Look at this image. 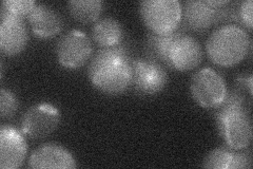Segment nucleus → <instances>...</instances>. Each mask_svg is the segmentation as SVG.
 <instances>
[{"label": "nucleus", "instance_id": "f257e3e1", "mask_svg": "<svg viewBox=\"0 0 253 169\" xmlns=\"http://www.w3.org/2000/svg\"><path fill=\"white\" fill-rule=\"evenodd\" d=\"M132 60L126 48L122 44L101 48L89 65V79L101 92L120 94L131 87Z\"/></svg>", "mask_w": 253, "mask_h": 169}, {"label": "nucleus", "instance_id": "f03ea898", "mask_svg": "<svg viewBox=\"0 0 253 169\" xmlns=\"http://www.w3.org/2000/svg\"><path fill=\"white\" fill-rule=\"evenodd\" d=\"M251 48L250 36L236 25L221 26L213 31L206 43L210 59L218 66L231 67L246 57Z\"/></svg>", "mask_w": 253, "mask_h": 169}, {"label": "nucleus", "instance_id": "7ed1b4c3", "mask_svg": "<svg viewBox=\"0 0 253 169\" xmlns=\"http://www.w3.org/2000/svg\"><path fill=\"white\" fill-rule=\"evenodd\" d=\"M139 12L153 33H169L181 21V4L177 0H145L139 3Z\"/></svg>", "mask_w": 253, "mask_h": 169}, {"label": "nucleus", "instance_id": "20e7f679", "mask_svg": "<svg viewBox=\"0 0 253 169\" xmlns=\"http://www.w3.org/2000/svg\"><path fill=\"white\" fill-rule=\"evenodd\" d=\"M190 91L202 107L216 108L223 102L227 88L225 80L215 70L206 67L192 75Z\"/></svg>", "mask_w": 253, "mask_h": 169}, {"label": "nucleus", "instance_id": "39448f33", "mask_svg": "<svg viewBox=\"0 0 253 169\" xmlns=\"http://www.w3.org/2000/svg\"><path fill=\"white\" fill-rule=\"evenodd\" d=\"M230 15L234 16L230 10H226L224 6H212L208 0H189L184 3V7H181L180 22L188 30L204 32L218 21L229 19Z\"/></svg>", "mask_w": 253, "mask_h": 169}, {"label": "nucleus", "instance_id": "423d86ee", "mask_svg": "<svg viewBox=\"0 0 253 169\" xmlns=\"http://www.w3.org/2000/svg\"><path fill=\"white\" fill-rule=\"evenodd\" d=\"M92 54V43L83 31L71 30L60 37L56 45V56L61 66L78 69L84 66Z\"/></svg>", "mask_w": 253, "mask_h": 169}, {"label": "nucleus", "instance_id": "0eeeda50", "mask_svg": "<svg viewBox=\"0 0 253 169\" xmlns=\"http://www.w3.org/2000/svg\"><path fill=\"white\" fill-rule=\"evenodd\" d=\"M219 135L229 147L242 150L252 140V123L248 110H237L215 118Z\"/></svg>", "mask_w": 253, "mask_h": 169}, {"label": "nucleus", "instance_id": "6e6552de", "mask_svg": "<svg viewBox=\"0 0 253 169\" xmlns=\"http://www.w3.org/2000/svg\"><path fill=\"white\" fill-rule=\"evenodd\" d=\"M60 122V112L47 103L32 106L21 119L22 133L30 139H43L56 129Z\"/></svg>", "mask_w": 253, "mask_h": 169}, {"label": "nucleus", "instance_id": "1a4fd4ad", "mask_svg": "<svg viewBox=\"0 0 253 169\" xmlns=\"http://www.w3.org/2000/svg\"><path fill=\"white\" fill-rule=\"evenodd\" d=\"M168 75L160 62L152 59L132 60L131 87L144 95L156 94L167 85Z\"/></svg>", "mask_w": 253, "mask_h": 169}, {"label": "nucleus", "instance_id": "9d476101", "mask_svg": "<svg viewBox=\"0 0 253 169\" xmlns=\"http://www.w3.org/2000/svg\"><path fill=\"white\" fill-rule=\"evenodd\" d=\"M28 145L19 130L3 125L0 129V168L16 169L27 157Z\"/></svg>", "mask_w": 253, "mask_h": 169}, {"label": "nucleus", "instance_id": "9b49d317", "mask_svg": "<svg viewBox=\"0 0 253 169\" xmlns=\"http://www.w3.org/2000/svg\"><path fill=\"white\" fill-rule=\"evenodd\" d=\"M203 59V50L199 40L193 36L181 34L170 50L171 68L188 71L196 68Z\"/></svg>", "mask_w": 253, "mask_h": 169}, {"label": "nucleus", "instance_id": "f8f14e48", "mask_svg": "<svg viewBox=\"0 0 253 169\" xmlns=\"http://www.w3.org/2000/svg\"><path fill=\"white\" fill-rule=\"evenodd\" d=\"M29 167L44 168H75L76 162L71 152L55 143H46L37 147L29 159Z\"/></svg>", "mask_w": 253, "mask_h": 169}, {"label": "nucleus", "instance_id": "ddd939ff", "mask_svg": "<svg viewBox=\"0 0 253 169\" xmlns=\"http://www.w3.org/2000/svg\"><path fill=\"white\" fill-rule=\"evenodd\" d=\"M28 20L32 31L39 38L54 37L63 27L61 15L46 4H37L28 16Z\"/></svg>", "mask_w": 253, "mask_h": 169}, {"label": "nucleus", "instance_id": "4468645a", "mask_svg": "<svg viewBox=\"0 0 253 169\" xmlns=\"http://www.w3.org/2000/svg\"><path fill=\"white\" fill-rule=\"evenodd\" d=\"M29 39L25 21L3 19L0 25V50L6 55L19 54L25 49Z\"/></svg>", "mask_w": 253, "mask_h": 169}, {"label": "nucleus", "instance_id": "2eb2a0df", "mask_svg": "<svg viewBox=\"0 0 253 169\" xmlns=\"http://www.w3.org/2000/svg\"><path fill=\"white\" fill-rule=\"evenodd\" d=\"M203 166L211 169H240L251 167L249 152H237L230 147H219L209 152Z\"/></svg>", "mask_w": 253, "mask_h": 169}, {"label": "nucleus", "instance_id": "dca6fc26", "mask_svg": "<svg viewBox=\"0 0 253 169\" xmlns=\"http://www.w3.org/2000/svg\"><path fill=\"white\" fill-rule=\"evenodd\" d=\"M183 34V31L174 30L169 33H150L147 38V51L150 59L171 68L170 50L174 42ZM172 69V68H171Z\"/></svg>", "mask_w": 253, "mask_h": 169}, {"label": "nucleus", "instance_id": "f3484780", "mask_svg": "<svg viewBox=\"0 0 253 169\" xmlns=\"http://www.w3.org/2000/svg\"><path fill=\"white\" fill-rule=\"evenodd\" d=\"M92 35L95 43L102 48L121 45L124 39L122 23L112 17H104L94 23Z\"/></svg>", "mask_w": 253, "mask_h": 169}, {"label": "nucleus", "instance_id": "a211bd4d", "mask_svg": "<svg viewBox=\"0 0 253 169\" xmlns=\"http://www.w3.org/2000/svg\"><path fill=\"white\" fill-rule=\"evenodd\" d=\"M69 11L73 17L84 23L97 21L104 11L105 2L100 0H71Z\"/></svg>", "mask_w": 253, "mask_h": 169}, {"label": "nucleus", "instance_id": "6ab92c4d", "mask_svg": "<svg viewBox=\"0 0 253 169\" xmlns=\"http://www.w3.org/2000/svg\"><path fill=\"white\" fill-rule=\"evenodd\" d=\"M37 5L33 0H4L1 3L0 17L3 19L23 20Z\"/></svg>", "mask_w": 253, "mask_h": 169}, {"label": "nucleus", "instance_id": "aec40b11", "mask_svg": "<svg viewBox=\"0 0 253 169\" xmlns=\"http://www.w3.org/2000/svg\"><path fill=\"white\" fill-rule=\"evenodd\" d=\"M237 110H247L246 98H245V95L240 89L233 88V89L226 92L223 102L216 107L215 118L221 117Z\"/></svg>", "mask_w": 253, "mask_h": 169}, {"label": "nucleus", "instance_id": "412c9836", "mask_svg": "<svg viewBox=\"0 0 253 169\" xmlns=\"http://www.w3.org/2000/svg\"><path fill=\"white\" fill-rule=\"evenodd\" d=\"M18 108V100L10 90L2 88L0 91V114L2 118L12 116Z\"/></svg>", "mask_w": 253, "mask_h": 169}, {"label": "nucleus", "instance_id": "4be33fe9", "mask_svg": "<svg viewBox=\"0 0 253 169\" xmlns=\"http://www.w3.org/2000/svg\"><path fill=\"white\" fill-rule=\"evenodd\" d=\"M252 0H246L241 3L239 10L240 19L249 30L252 29Z\"/></svg>", "mask_w": 253, "mask_h": 169}]
</instances>
